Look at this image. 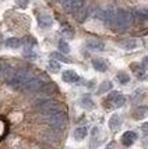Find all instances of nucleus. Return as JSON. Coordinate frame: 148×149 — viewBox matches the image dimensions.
I'll return each instance as SVG.
<instances>
[{
	"label": "nucleus",
	"mask_w": 148,
	"mask_h": 149,
	"mask_svg": "<svg viewBox=\"0 0 148 149\" xmlns=\"http://www.w3.org/2000/svg\"><path fill=\"white\" fill-rule=\"evenodd\" d=\"M51 58H55V60H60V61H65V63H69L70 60H67L66 58V56H63V54H60V53H52L51 54Z\"/></svg>",
	"instance_id": "26"
},
{
	"label": "nucleus",
	"mask_w": 148,
	"mask_h": 149,
	"mask_svg": "<svg viewBox=\"0 0 148 149\" xmlns=\"http://www.w3.org/2000/svg\"><path fill=\"white\" fill-rule=\"evenodd\" d=\"M141 64L145 67V70H148V57H144V60H142Z\"/></svg>",
	"instance_id": "34"
},
{
	"label": "nucleus",
	"mask_w": 148,
	"mask_h": 149,
	"mask_svg": "<svg viewBox=\"0 0 148 149\" xmlns=\"http://www.w3.org/2000/svg\"><path fill=\"white\" fill-rule=\"evenodd\" d=\"M85 4V0H62V6L67 13H76Z\"/></svg>",
	"instance_id": "7"
},
{
	"label": "nucleus",
	"mask_w": 148,
	"mask_h": 149,
	"mask_svg": "<svg viewBox=\"0 0 148 149\" xmlns=\"http://www.w3.org/2000/svg\"><path fill=\"white\" fill-rule=\"evenodd\" d=\"M63 81L65 82H69V84H74V82H77L78 79H80V77L77 75V72L73 71V70H66V71H63Z\"/></svg>",
	"instance_id": "12"
},
{
	"label": "nucleus",
	"mask_w": 148,
	"mask_h": 149,
	"mask_svg": "<svg viewBox=\"0 0 148 149\" xmlns=\"http://www.w3.org/2000/svg\"><path fill=\"white\" fill-rule=\"evenodd\" d=\"M138 14L141 18H147L148 19V8H142V10H138Z\"/></svg>",
	"instance_id": "32"
},
{
	"label": "nucleus",
	"mask_w": 148,
	"mask_h": 149,
	"mask_svg": "<svg viewBox=\"0 0 148 149\" xmlns=\"http://www.w3.org/2000/svg\"><path fill=\"white\" fill-rule=\"evenodd\" d=\"M38 22L39 26L42 28H49L52 25V17L48 13H39L38 14Z\"/></svg>",
	"instance_id": "14"
},
{
	"label": "nucleus",
	"mask_w": 148,
	"mask_h": 149,
	"mask_svg": "<svg viewBox=\"0 0 148 149\" xmlns=\"http://www.w3.org/2000/svg\"><path fill=\"white\" fill-rule=\"evenodd\" d=\"M112 89V82L110 81H105L102 84L99 85V88H98V95H102L105 92H108Z\"/></svg>",
	"instance_id": "21"
},
{
	"label": "nucleus",
	"mask_w": 148,
	"mask_h": 149,
	"mask_svg": "<svg viewBox=\"0 0 148 149\" xmlns=\"http://www.w3.org/2000/svg\"><path fill=\"white\" fill-rule=\"evenodd\" d=\"M83 107H87V109H92V102H91V99L88 96L83 97Z\"/></svg>",
	"instance_id": "30"
},
{
	"label": "nucleus",
	"mask_w": 148,
	"mask_h": 149,
	"mask_svg": "<svg viewBox=\"0 0 148 149\" xmlns=\"http://www.w3.org/2000/svg\"><path fill=\"white\" fill-rule=\"evenodd\" d=\"M130 68L133 70L134 75L138 78V79H140V78H144L145 74H147V70H145V67H144L141 63H133V64L130 65Z\"/></svg>",
	"instance_id": "11"
},
{
	"label": "nucleus",
	"mask_w": 148,
	"mask_h": 149,
	"mask_svg": "<svg viewBox=\"0 0 148 149\" xmlns=\"http://www.w3.org/2000/svg\"><path fill=\"white\" fill-rule=\"evenodd\" d=\"M1 45H3V43H1V38H0V46H1Z\"/></svg>",
	"instance_id": "36"
},
{
	"label": "nucleus",
	"mask_w": 148,
	"mask_h": 149,
	"mask_svg": "<svg viewBox=\"0 0 148 149\" xmlns=\"http://www.w3.org/2000/svg\"><path fill=\"white\" fill-rule=\"evenodd\" d=\"M0 79H1V68H0Z\"/></svg>",
	"instance_id": "35"
},
{
	"label": "nucleus",
	"mask_w": 148,
	"mask_h": 149,
	"mask_svg": "<svg viewBox=\"0 0 148 149\" xmlns=\"http://www.w3.org/2000/svg\"><path fill=\"white\" fill-rule=\"evenodd\" d=\"M85 135H87V128H85V127H77V128L74 130V138L78 139V141L84 139Z\"/></svg>",
	"instance_id": "19"
},
{
	"label": "nucleus",
	"mask_w": 148,
	"mask_h": 149,
	"mask_svg": "<svg viewBox=\"0 0 148 149\" xmlns=\"http://www.w3.org/2000/svg\"><path fill=\"white\" fill-rule=\"evenodd\" d=\"M92 67L99 72H105L106 68H108V64H106V61L103 58H94L92 60Z\"/></svg>",
	"instance_id": "15"
},
{
	"label": "nucleus",
	"mask_w": 148,
	"mask_h": 149,
	"mask_svg": "<svg viewBox=\"0 0 148 149\" xmlns=\"http://www.w3.org/2000/svg\"><path fill=\"white\" fill-rule=\"evenodd\" d=\"M43 85V81L38 77H32L24 86V91L25 92H38L41 89V86Z\"/></svg>",
	"instance_id": "8"
},
{
	"label": "nucleus",
	"mask_w": 148,
	"mask_h": 149,
	"mask_svg": "<svg viewBox=\"0 0 148 149\" xmlns=\"http://www.w3.org/2000/svg\"><path fill=\"white\" fill-rule=\"evenodd\" d=\"M7 134V121L3 118V117H0V139H3Z\"/></svg>",
	"instance_id": "22"
},
{
	"label": "nucleus",
	"mask_w": 148,
	"mask_h": 149,
	"mask_svg": "<svg viewBox=\"0 0 148 149\" xmlns=\"http://www.w3.org/2000/svg\"><path fill=\"white\" fill-rule=\"evenodd\" d=\"M116 15V8L113 6H108V7H102V8H99L97 13V17L98 18H101L102 21H105L108 25H109L110 22L113 21Z\"/></svg>",
	"instance_id": "6"
},
{
	"label": "nucleus",
	"mask_w": 148,
	"mask_h": 149,
	"mask_svg": "<svg viewBox=\"0 0 148 149\" xmlns=\"http://www.w3.org/2000/svg\"><path fill=\"white\" fill-rule=\"evenodd\" d=\"M55 91H56V85L52 84V82L43 84L42 86H41V89H39V92H42L43 95H52Z\"/></svg>",
	"instance_id": "17"
},
{
	"label": "nucleus",
	"mask_w": 148,
	"mask_h": 149,
	"mask_svg": "<svg viewBox=\"0 0 148 149\" xmlns=\"http://www.w3.org/2000/svg\"><path fill=\"white\" fill-rule=\"evenodd\" d=\"M32 72L28 71V70H18V71L14 72L13 78L7 82V84L10 85L13 89H15V91H24V86H25V84L32 78Z\"/></svg>",
	"instance_id": "2"
},
{
	"label": "nucleus",
	"mask_w": 148,
	"mask_h": 149,
	"mask_svg": "<svg viewBox=\"0 0 148 149\" xmlns=\"http://www.w3.org/2000/svg\"><path fill=\"white\" fill-rule=\"evenodd\" d=\"M87 47L91 49V50H103L105 49V43L102 40H99V39L90 38L87 40Z\"/></svg>",
	"instance_id": "10"
},
{
	"label": "nucleus",
	"mask_w": 148,
	"mask_h": 149,
	"mask_svg": "<svg viewBox=\"0 0 148 149\" xmlns=\"http://www.w3.org/2000/svg\"><path fill=\"white\" fill-rule=\"evenodd\" d=\"M24 43H25L28 47H31V45H35L36 42H35V39H34L32 36H25V38H24Z\"/></svg>",
	"instance_id": "31"
},
{
	"label": "nucleus",
	"mask_w": 148,
	"mask_h": 149,
	"mask_svg": "<svg viewBox=\"0 0 148 149\" xmlns=\"http://www.w3.org/2000/svg\"><path fill=\"white\" fill-rule=\"evenodd\" d=\"M6 46H8L10 49H18L21 46V40L18 38H8L6 40Z\"/></svg>",
	"instance_id": "20"
},
{
	"label": "nucleus",
	"mask_w": 148,
	"mask_h": 149,
	"mask_svg": "<svg viewBox=\"0 0 148 149\" xmlns=\"http://www.w3.org/2000/svg\"><path fill=\"white\" fill-rule=\"evenodd\" d=\"M126 103V97L120 95L119 92H112L109 96L105 99L103 106L105 109H117V107H122Z\"/></svg>",
	"instance_id": "5"
},
{
	"label": "nucleus",
	"mask_w": 148,
	"mask_h": 149,
	"mask_svg": "<svg viewBox=\"0 0 148 149\" xmlns=\"http://www.w3.org/2000/svg\"><path fill=\"white\" fill-rule=\"evenodd\" d=\"M46 121L51 124L53 128H56V130H63L66 127L67 118H66L65 111L59 110V111H55V113H51V114H46Z\"/></svg>",
	"instance_id": "4"
},
{
	"label": "nucleus",
	"mask_w": 148,
	"mask_h": 149,
	"mask_svg": "<svg viewBox=\"0 0 148 149\" xmlns=\"http://www.w3.org/2000/svg\"><path fill=\"white\" fill-rule=\"evenodd\" d=\"M135 139H137V134L134 131H126L122 135V143L124 146H131L135 142Z\"/></svg>",
	"instance_id": "9"
},
{
	"label": "nucleus",
	"mask_w": 148,
	"mask_h": 149,
	"mask_svg": "<svg viewBox=\"0 0 148 149\" xmlns=\"http://www.w3.org/2000/svg\"><path fill=\"white\" fill-rule=\"evenodd\" d=\"M62 32H63V35H65L66 38H69V39H71L74 36V32H73V29L70 28V25H66V28L62 31Z\"/></svg>",
	"instance_id": "28"
},
{
	"label": "nucleus",
	"mask_w": 148,
	"mask_h": 149,
	"mask_svg": "<svg viewBox=\"0 0 148 149\" xmlns=\"http://www.w3.org/2000/svg\"><path fill=\"white\" fill-rule=\"evenodd\" d=\"M122 125V117L117 116V114H113V116L109 118V127L112 131H116L117 128H120Z\"/></svg>",
	"instance_id": "16"
},
{
	"label": "nucleus",
	"mask_w": 148,
	"mask_h": 149,
	"mask_svg": "<svg viewBox=\"0 0 148 149\" xmlns=\"http://www.w3.org/2000/svg\"><path fill=\"white\" fill-rule=\"evenodd\" d=\"M87 17H88V8H87V7H85V4H84V6L81 7L78 11H76V19H77V21H80V22H83Z\"/></svg>",
	"instance_id": "18"
},
{
	"label": "nucleus",
	"mask_w": 148,
	"mask_h": 149,
	"mask_svg": "<svg viewBox=\"0 0 148 149\" xmlns=\"http://www.w3.org/2000/svg\"><path fill=\"white\" fill-rule=\"evenodd\" d=\"M148 116V107L147 106H137L134 110H133V118L134 120H141L144 117Z\"/></svg>",
	"instance_id": "13"
},
{
	"label": "nucleus",
	"mask_w": 148,
	"mask_h": 149,
	"mask_svg": "<svg viewBox=\"0 0 148 149\" xmlns=\"http://www.w3.org/2000/svg\"><path fill=\"white\" fill-rule=\"evenodd\" d=\"M120 45H122L123 47H126V49H133V47L137 46V42H135L134 39H127V40H122Z\"/></svg>",
	"instance_id": "24"
},
{
	"label": "nucleus",
	"mask_w": 148,
	"mask_h": 149,
	"mask_svg": "<svg viewBox=\"0 0 148 149\" xmlns=\"http://www.w3.org/2000/svg\"><path fill=\"white\" fill-rule=\"evenodd\" d=\"M59 1H62V0H59Z\"/></svg>",
	"instance_id": "37"
},
{
	"label": "nucleus",
	"mask_w": 148,
	"mask_h": 149,
	"mask_svg": "<svg viewBox=\"0 0 148 149\" xmlns=\"http://www.w3.org/2000/svg\"><path fill=\"white\" fill-rule=\"evenodd\" d=\"M24 56H25L27 58H31V60H34V58H36V54L32 52V49L31 47H28L27 46V49L24 50Z\"/></svg>",
	"instance_id": "27"
},
{
	"label": "nucleus",
	"mask_w": 148,
	"mask_h": 149,
	"mask_svg": "<svg viewBox=\"0 0 148 149\" xmlns=\"http://www.w3.org/2000/svg\"><path fill=\"white\" fill-rule=\"evenodd\" d=\"M133 24V15L127 10H116V15L109 26L115 32H124Z\"/></svg>",
	"instance_id": "1"
},
{
	"label": "nucleus",
	"mask_w": 148,
	"mask_h": 149,
	"mask_svg": "<svg viewBox=\"0 0 148 149\" xmlns=\"http://www.w3.org/2000/svg\"><path fill=\"white\" fill-rule=\"evenodd\" d=\"M35 109L39 110L43 114H51V113H55V111L63 110V106L59 102H55L52 99H43V100H38L35 103Z\"/></svg>",
	"instance_id": "3"
},
{
	"label": "nucleus",
	"mask_w": 148,
	"mask_h": 149,
	"mask_svg": "<svg viewBox=\"0 0 148 149\" xmlns=\"http://www.w3.org/2000/svg\"><path fill=\"white\" fill-rule=\"evenodd\" d=\"M141 132L144 134V135H147L148 134V123H144L141 125Z\"/></svg>",
	"instance_id": "33"
},
{
	"label": "nucleus",
	"mask_w": 148,
	"mask_h": 149,
	"mask_svg": "<svg viewBox=\"0 0 148 149\" xmlns=\"http://www.w3.org/2000/svg\"><path fill=\"white\" fill-rule=\"evenodd\" d=\"M49 68H51L53 72L60 71V65H59V63H56L55 60H51V61H49Z\"/></svg>",
	"instance_id": "29"
},
{
	"label": "nucleus",
	"mask_w": 148,
	"mask_h": 149,
	"mask_svg": "<svg viewBox=\"0 0 148 149\" xmlns=\"http://www.w3.org/2000/svg\"><path fill=\"white\" fill-rule=\"evenodd\" d=\"M59 49H60L62 53H66V54L70 53V46H69V43H67L66 40H63V39L59 42Z\"/></svg>",
	"instance_id": "25"
},
{
	"label": "nucleus",
	"mask_w": 148,
	"mask_h": 149,
	"mask_svg": "<svg viewBox=\"0 0 148 149\" xmlns=\"http://www.w3.org/2000/svg\"><path fill=\"white\" fill-rule=\"evenodd\" d=\"M116 78H117V81H119L120 84H123V85H126L130 81V77H129V74H127V72H119V74L116 75Z\"/></svg>",
	"instance_id": "23"
}]
</instances>
